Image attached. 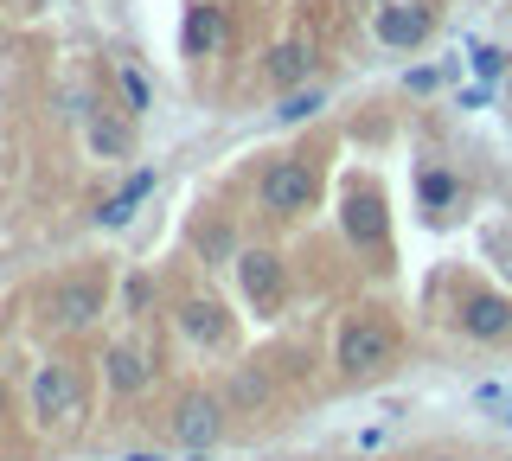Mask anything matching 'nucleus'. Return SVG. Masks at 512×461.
I'll use <instances>...</instances> for the list:
<instances>
[{
    "label": "nucleus",
    "instance_id": "nucleus-1",
    "mask_svg": "<svg viewBox=\"0 0 512 461\" xmlns=\"http://www.w3.org/2000/svg\"><path fill=\"white\" fill-rule=\"evenodd\" d=\"M32 404H39V417H45V423L77 417V410H84V385H77L71 365H45L39 385H32Z\"/></svg>",
    "mask_w": 512,
    "mask_h": 461
},
{
    "label": "nucleus",
    "instance_id": "nucleus-2",
    "mask_svg": "<svg viewBox=\"0 0 512 461\" xmlns=\"http://www.w3.org/2000/svg\"><path fill=\"white\" fill-rule=\"evenodd\" d=\"M308 199H314V173L301 161H276L263 173V205L269 212H308Z\"/></svg>",
    "mask_w": 512,
    "mask_h": 461
},
{
    "label": "nucleus",
    "instance_id": "nucleus-3",
    "mask_svg": "<svg viewBox=\"0 0 512 461\" xmlns=\"http://www.w3.org/2000/svg\"><path fill=\"white\" fill-rule=\"evenodd\" d=\"M384 359H391V327L352 321V327L340 333V365H346V372H378Z\"/></svg>",
    "mask_w": 512,
    "mask_h": 461
},
{
    "label": "nucleus",
    "instance_id": "nucleus-4",
    "mask_svg": "<svg viewBox=\"0 0 512 461\" xmlns=\"http://www.w3.org/2000/svg\"><path fill=\"white\" fill-rule=\"evenodd\" d=\"M173 436H180L186 449H212V436H218V404H212V397H186L180 417H173Z\"/></svg>",
    "mask_w": 512,
    "mask_h": 461
},
{
    "label": "nucleus",
    "instance_id": "nucleus-5",
    "mask_svg": "<svg viewBox=\"0 0 512 461\" xmlns=\"http://www.w3.org/2000/svg\"><path fill=\"white\" fill-rule=\"evenodd\" d=\"M52 314L64 327H90L96 314H103V289H96V282H64V289L52 295Z\"/></svg>",
    "mask_w": 512,
    "mask_h": 461
},
{
    "label": "nucleus",
    "instance_id": "nucleus-6",
    "mask_svg": "<svg viewBox=\"0 0 512 461\" xmlns=\"http://www.w3.org/2000/svg\"><path fill=\"white\" fill-rule=\"evenodd\" d=\"M237 276H244V295L263 301V308L282 295V269H276V257H269V250H250V257L237 263Z\"/></svg>",
    "mask_w": 512,
    "mask_h": 461
},
{
    "label": "nucleus",
    "instance_id": "nucleus-7",
    "mask_svg": "<svg viewBox=\"0 0 512 461\" xmlns=\"http://www.w3.org/2000/svg\"><path fill=\"white\" fill-rule=\"evenodd\" d=\"M461 321H468V333H474V340H500V333L512 327V308H506L500 295H474Z\"/></svg>",
    "mask_w": 512,
    "mask_h": 461
},
{
    "label": "nucleus",
    "instance_id": "nucleus-8",
    "mask_svg": "<svg viewBox=\"0 0 512 461\" xmlns=\"http://www.w3.org/2000/svg\"><path fill=\"white\" fill-rule=\"evenodd\" d=\"M423 33H429V13L423 7H384L378 13V39L384 45H416Z\"/></svg>",
    "mask_w": 512,
    "mask_h": 461
},
{
    "label": "nucleus",
    "instance_id": "nucleus-9",
    "mask_svg": "<svg viewBox=\"0 0 512 461\" xmlns=\"http://www.w3.org/2000/svg\"><path fill=\"white\" fill-rule=\"evenodd\" d=\"M224 45V13L218 7H192L186 13V52H218Z\"/></svg>",
    "mask_w": 512,
    "mask_h": 461
},
{
    "label": "nucleus",
    "instance_id": "nucleus-10",
    "mask_svg": "<svg viewBox=\"0 0 512 461\" xmlns=\"http://www.w3.org/2000/svg\"><path fill=\"white\" fill-rule=\"evenodd\" d=\"M346 231H352V244H378L384 237V205L378 199H346Z\"/></svg>",
    "mask_w": 512,
    "mask_h": 461
},
{
    "label": "nucleus",
    "instance_id": "nucleus-11",
    "mask_svg": "<svg viewBox=\"0 0 512 461\" xmlns=\"http://www.w3.org/2000/svg\"><path fill=\"white\" fill-rule=\"evenodd\" d=\"M180 327L192 333V340H224V308H212V301H186Z\"/></svg>",
    "mask_w": 512,
    "mask_h": 461
},
{
    "label": "nucleus",
    "instance_id": "nucleus-12",
    "mask_svg": "<svg viewBox=\"0 0 512 461\" xmlns=\"http://www.w3.org/2000/svg\"><path fill=\"white\" fill-rule=\"evenodd\" d=\"M109 385H116V391H141V385H148V359L128 353V346H116V353H109Z\"/></svg>",
    "mask_w": 512,
    "mask_h": 461
},
{
    "label": "nucleus",
    "instance_id": "nucleus-13",
    "mask_svg": "<svg viewBox=\"0 0 512 461\" xmlns=\"http://www.w3.org/2000/svg\"><path fill=\"white\" fill-rule=\"evenodd\" d=\"M148 186H154V173H135V180H128V193H116L96 218H103V225H128V218H135V199L148 193Z\"/></svg>",
    "mask_w": 512,
    "mask_h": 461
},
{
    "label": "nucleus",
    "instance_id": "nucleus-14",
    "mask_svg": "<svg viewBox=\"0 0 512 461\" xmlns=\"http://www.w3.org/2000/svg\"><path fill=\"white\" fill-rule=\"evenodd\" d=\"M269 77H276V84H301V77H308V52H301V45L269 52Z\"/></svg>",
    "mask_w": 512,
    "mask_h": 461
},
{
    "label": "nucleus",
    "instance_id": "nucleus-15",
    "mask_svg": "<svg viewBox=\"0 0 512 461\" xmlns=\"http://www.w3.org/2000/svg\"><path fill=\"white\" fill-rule=\"evenodd\" d=\"M90 141H96L103 154H122V148H128V129H122V122H90Z\"/></svg>",
    "mask_w": 512,
    "mask_h": 461
},
{
    "label": "nucleus",
    "instance_id": "nucleus-16",
    "mask_svg": "<svg viewBox=\"0 0 512 461\" xmlns=\"http://www.w3.org/2000/svg\"><path fill=\"white\" fill-rule=\"evenodd\" d=\"M314 109H320V90H295V97L282 103V122H308Z\"/></svg>",
    "mask_w": 512,
    "mask_h": 461
},
{
    "label": "nucleus",
    "instance_id": "nucleus-17",
    "mask_svg": "<svg viewBox=\"0 0 512 461\" xmlns=\"http://www.w3.org/2000/svg\"><path fill=\"white\" fill-rule=\"evenodd\" d=\"M423 199L429 205H448V199H455V180H448V173H429V180H423Z\"/></svg>",
    "mask_w": 512,
    "mask_h": 461
},
{
    "label": "nucleus",
    "instance_id": "nucleus-18",
    "mask_svg": "<svg viewBox=\"0 0 512 461\" xmlns=\"http://www.w3.org/2000/svg\"><path fill=\"white\" fill-rule=\"evenodd\" d=\"M122 97H128V109H148V84H141V71H122Z\"/></svg>",
    "mask_w": 512,
    "mask_h": 461
},
{
    "label": "nucleus",
    "instance_id": "nucleus-19",
    "mask_svg": "<svg viewBox=\"0 0 512 461\" xmlns=\"http://www.w3.org/2000/svg\"><path fill=\"white\" fill-rule=\"evenodd\" d=\"M500 65H506V58L493 52V45H480V52H474V71H480V77H500Z\"/></svg>",
    "mask_w": 512,
    "mask_h": 461
},
{
    "label": "nucleus",
    "instance_id": "nucleus-20",
    "mask_svg": "<svg viewBox=\"0 0 512 461\" xmlns=\"http://www.w3.org/2000/svg\"><path fill=\"white\" fill-rule=\"evenodd\" d=\"M186 461H205V449H192V455H186Z\"/></svg>",
    "mask_w": 512,
    "mask_h": 461
},
{
    "label": "nucleus",
    "instance_id": "nucleus-21",
    "mask_svg": "<svg viewBox=\"0 0 512 461\" xmlns=\"http://www.w3.org/2000/svg\"><path fill=\"white\" fill-rule=\"evenodd\" d=\"M128 461H160V455H128Z\"/></svg>",
    "mask_w": 512,
    "mask_h": 461
}]
</instances>
